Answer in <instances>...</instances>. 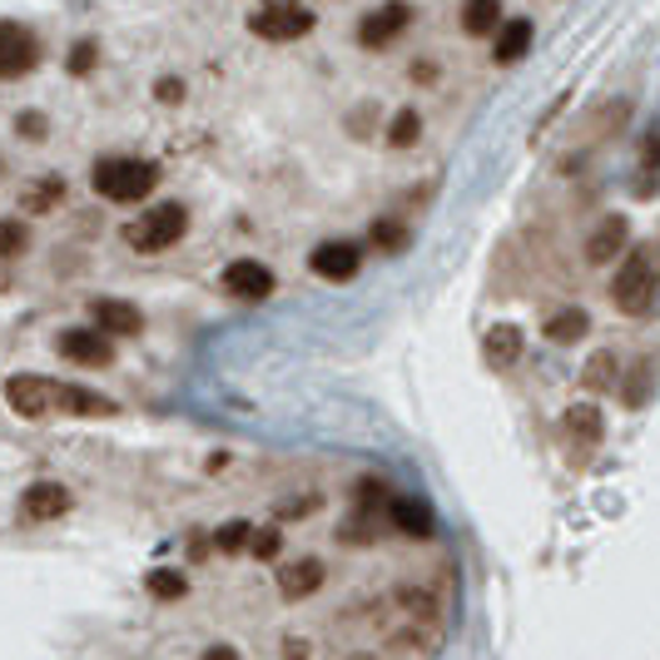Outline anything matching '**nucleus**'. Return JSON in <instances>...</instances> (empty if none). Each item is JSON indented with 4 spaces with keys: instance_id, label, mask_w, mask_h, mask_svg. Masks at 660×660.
Returning <instances> with one entry per match:
<instances>
[{
    "instance_id": "1",
    "label": "nucleus",
    "mask_w": 660,
    "mask_h": 660,
    "mask_svg": "<svg viewBox=\"0 0 660 660\" xmlns=\"http://www.w3.org/2000/svg\"><path fill=\"white\" fill-rule=\"evenodd\" d=\"M5 402H11L21 417L40 423L55 412H75V417H109L115 402L99 398L90 388H70V382H50V378H11L5 382Z\"/></svg>"
},
{
    "instance_id": "2",
    "label": "nucleus",
    "mask_w": 660,
    "mask_h": 660,
    "mask_svg": "<svg viewBox=\"0 0 660 660\" xmlns=\"http://www.w3.org/2000/svg\"><path fill=\"white\" fill-rule=\"evenodd\" d=\"M90 185L109 199V204H134V199H150V189L160 185V169L150 160H130V154H109L95 164Z\"/></svg>"
},
{
    "instance_id": "3",
    "label": "nucleus",
    "mask_w": 660,
    "mask_h": 660,
    "mask_svg": "<svg viewBox=\"0 0 660 660\" xmlns=\"http://www.w3.org/2000/svg\"><path fill=\"white\" fill-rule=\"evenodd\" d=\"M189 228V214L185 204H154L150 214H140L130 228H125V244L134 254H164L169 244H179Z\"/></svg>"
},
{
    "instance_id": "4",
    "label": "nucleus",
    "mask_w": 660,
    "mask_h": 660,
    "mask_svg": "<svg viewBox=\"0 0 660 660\" xmlns=\"http://www.w3.org/2000/svg\"><path fill=\"white\" fill-rule=\"evenodd\" d=\"M656 249H636L626 263H621V273L611 279V304L621 308V314H646L650 298H656Z\"/></svg>"
},
{
    "instance_id": "5",
    "label": "nucleus",
    "mask_w": 660,
    "mask_h": 660,
    "mask_svg": "<svg viewBox=\"0 0 660 660\" xmlns=\"http://www.w3.org/2000/svg\"><path fill=\"white\" fill-rule=\"evenodd\" d=\"M249 31L259 35V40H298V35L314 31V11L308 5H298V0H263L259 11L249 15Z\"/></svg>"
},
{
    "instance_id": "6",
    "label": "nucleus",
    "mask_w": 660,
    "mask_h": 660,
    "mask_svg": "<svg viewBox=\"0 0 660 660\" xmlns=\"http://www.w3.org/2000/svg\"><path fill=\"white\" fill-rule=\"evenodd\" d=\"M40 60V40H35L25 25L0 21V80H21L35 70Z\"/></svg>"
},
{
    "instance_id": "7",
    "label": "nucleus",
    "mask_w": 660,
    "mask_h": 660,
    "mask_svg": "<svg viewBox=\"0 0 660 660\" xmlns=\"http://www.w3.org/2000/svg\"><path fill=\"white\" fill-rule=\"evenodd\" d=\"M60 353L70 363H80V368H109L115 363V343H109L105 328H70V333H60Z\"/></svg>"
},
{
    "instance_id": "8",
    "label": "nucleus",
    "mask_w": 660,
    "mask_h": 660,
    "mask_svg": "<svg viewBox=\"0 0 660 660\" xmlns=\"http://www.w3.org/2000/svg\"><path fill=\"white\" fill-rule=\"evenodd\" d=\"M412 25V11L402 5V0H388V5H378V11L363 15V25H357V40L368 45V50H382V45H392L402 31Z\"/></svg>"
},
{
    "instance_id": "9",
    "label": "nucleus",
    "mask_w": 660,
    "mask_h": 660,
    "mask_svg": "<svg viewBox=\"0 0 660 660\" xmlns=\"http://www.w3.org/2000/svg\"><path fill=\"white\" fill-rule=\"evenodd\" d=\"M314 273L328 283H347L357 269H363V254H357V244H347V238H328V244H318L314 249Z\"/></svg>"
},
{
    "instance_id": "10",
    "label": "nucleus",
    "mask_w": 660,
    "mask_h": 660,
    "mask_svg": "<svg viewBox=\"0 0 660 660\" xmlns=\"http://www.w3.org/2000/svg\"><path fill=\"white\" fill-rule=\"evenodd\" d=\"M224 293L244 298V304H259V298H269V293H273V273L263 269V263H254V259H234L224 269Z\"/></svg>"
},
{
    "instance_id": "11",
    "label": "nucleus",
    "mask_w": 660,
    "mask_h": 660,
    "mask_svg": "<svg viewBox=\"0 0 660 660\" xmlns=\"http://www.w3.org/2000/svg\"><path fill=\"white\" fill-rule=\"evenodd\" d=\"M90 318H95V328H105L109 338H130V333H140V328H144L140 308L119 304V298H95V304H90Z\"/></svg>"
},
{
    "instance_id": "12",
    "label": "nucleus",
    "mask_w": 660,
    "mask_h": 660,
    "mask_svg": "<svg viewBox=\"0 0 660 660\" xmlns=\"http://www.w3.org/2000/svg\"><path fill=\"white\" fill-rule=\"evenodd\" d=\"M21 511L31 521H55V517H66L70 511V492L60 487V482H35V487H25Z\"/></svg>"
},
{
    "instance_id": "13",
    "label": "nucleus",
    "mask_w": 660,
    "mask_h": 660,
    "mask_svg": "<svg viewBox=\"0 0 660 660\" xmlns=\"http://www.w3.org/2000/svg\"><path fill=\"white\" fill-rule=\"evenodd\" d=\"M626 234H630L626 219H621V214H606L601 224H596V234L586 238V259H591V263H611L621 249H626Z\"/></svg>"
},
{
    "instance_id": "14",
    "label": "nucleus",
    "mask_w": 660,
    "mask_h": 660,
    "mask_svg": "<svg viewBox=\"0 0 660 660\" xmlns=\"http://www.w3.org/2000/svg\"><path fill=\"white\" fill-rule=\"evenodd\" d=\"M318 586H323V562H318V556H304V562H293L279 571V591L288 596V601H304V596H314Z\"/></svg>"
},
{
    "instance_id": "15",
    "label": "nucleus",
    "mask_w": 660,
    "mask_h": 660,
    "mask_svg": "<svg viewBox=\"0 0 660 660\" xmlns=\"http://www.w3.org/2000/svg\"><path fill=\"white\" fill-rule=\"evenodd\" d=\"M388 517H392V527H398L402 537H433V511H427L417 497H392Z\"/></svg>"
},
{
    "instance_id": "16",
    "label": "nucleus",
    "mask_w": 660,
    "mask_h": 660,
    "mask_svg": "<svg viewBox=\"0 0 660 660\" xmlns=\"http://www.w3.org/2000/svg\"><path fill=\"white\" fill-rule=\"evenodd\" d=\"M527 50H531V21H507V25H502V31H497V45H492L497 66H517Z\"/></svg>"
},
{
    "instance_id": "17",
    "label": "nucleus",
    "mask_w": 660,
    "mask_h": 660,
    "mask_svg": "<svg viewBox=\"0 0 660 660\" xmlns=\"http://www.w3.org/2000/svg\"><path fill=\"white\" fill-rule=\"evenodd\" d=\"M462 31L467 35H497L502 31V0H467Z\"/></svg>"
},
{
    "instance_id": "18",
    "label": "nucleus",
    "mask_w": 660,
    "mask_h": 660,
    "mask_svg": "<svg viewBox=\"0 0 660 660\" xmlns=\"http://www.w3.org/2000/svg\"><path fill=\"white\" fill-rule=\"evenodd\" d=\"M482 347H487V363H492V368H511V363L521 357V333H517L511 323H502V328H492Z\"/></svg>"
},
{
    "instance_id": "19",
    "label": "nucleus",
    "mask_w": 660,
    "mask_h": 660,
    "mask_svg": "<svg viewBox=\"0 0 660 660\" xmlns=\"http://www.w3.org/2000/svg\"><path fill=\"white\" fill-rule=\"evenodd\" d=\"M566 433L576 437V443H601V412L591 408V402H576V408H566Z\"/></svg>"
},
{
    "instance_id": "20",
    "label": "nucleus",
    "mask_w": 660,
    "mask_h": 660,
    "mask_svg": "<svg viewBox=\"0 0 660 660\" xmlns=\"http://www.w3.org/2000/svg\"><path fill=\"white\" fill-rule=\"evenodd\" d=\"M586 328H591V318H586L581 308H562L556 318H546V338H552V343H576Z\"/></svg>"
},
{
    "instance_id": "21",
    "label": "nucleus",
    "mask_w": 660,
    "mask_h": 660,
    "mask_svg": "<svg viewBox=\"0 0 660 660\" xmlns=\"http://www.w3.org/2000/svg\"><path fill=\"white\" fill-rule=\"evenodd\" d=\"M373 244H378L382 254L408 249V224H398V219H378V224H373Z\"/></svg>"
},
{
    "instance_id": "22",
    "label": "nucleus",
    "mask_w": 660,
    "mask_h": 660,
    "mask_svg": "<svg viewBox=\"0 0 660 660\" xmlns=\"http://www.w3.org/2000/svg\"><path fill=\"white\" fill-rule=\"evenodd\" d=\"M60 195H66V185H60V179H40V185L25 195V209H31V214H45L50 204H60Z\"/></svg>"
},
{
    "instance_id": "23",
    "label": "nucleus",
    "mask_w": 660,
    "mask_h": 660,
    "mask_svg": "<svg viewBox=\"0 0 660 660\" xmlns=\"http://www.w3.org/2000/svg\"><path fill=\"white\" fill-rule=\"evenodd\" d=\"M150 591L160 596V601H179V596L189 591V581L179 571H150Z\"/></svg>"
},
{
    "instance_id": "24",
    "label": "nucleus",
    "mask_w": 660,
    "mask_h": 660,
    "mask_svg": "<svg viewBox=\"0 0 660 660\" xmlns=\"http://www.w3.org/2000/svg\"><path fill=\"white\" fill-rule=\"evenodd\" d=\"M417 134H423V119L412 115V109H402V115H398V119H392V130H388V140H392V144H398V150H408V144H412V140H417Z\"/></svg>"
},
{
    "instance_id": "25",
    "label": "nucleus",
    "mask_w": 660,
    "mask_h": 660,
    "mask_svg": "<svg viewBox=\"0 0 660 660\" xmlns=\"http://www.w3.org/2000/svg\"><path fill=\"white\" fill-rule=\"evenodd\" d=\"M249 537H254L249 521H228V527L219 531V552H244V546H249Z\"/></svg>"
},
{
    "instance_id": "26",
    "label": "nucleus",
    "mask_w": 660,
    "mask_h": 660,
    "mask_svg": "<svg viewBox=\"0 0 660 660\" xmlns=\"http://www.w3.org/2000/svg\"><path fill=\"white\" fill-rule=\"evenodd\" d=\"M21 249H25V224L5 219V224H0V259H15Z\"/></svg>"
},
{
    "instance_id": "27",
    "label": "nucleus",
    "mask_w": 660,
    "mask_h": 660,
    "mask_svg": "<svg viewBox=\"0 0 660 660\" xmlns=\"http://www.w3.org/2000/svg\"><path fill=\"white\" fill-rule=\"evenodd\" d=\"M279 546H283V537H279V531H273V527H259V531H254V537H249V552L259 556V562H269V556H279Z\"/></svg>"
},
{
    "instance_id": "28",
    "label": "nucleus",
    "mask_w": 660,
    "mask_h": 660,
    "mask_svg": "<svg viewBox=\"0 0 660 660\" xmlns=\"http://www.w3.org/2000/svg\"><path fill=\"white\" fill-rule=\"evenodd\" d=\"M99 60V50H95V40H80L75 50H70V75H85L90 66Z\"/></svg>"
},
{
    "instance_id": "29",
    "label": "nucleus",
    "mask_w": 660,
    "mask_h": 660,
    "mask_svg": "<svg viewBox=\"0 0 660 660\" xmlns=\"http://www.w3.org/2000/svg\"><path fill=\"white\" fill-rule=\"evenodd\" d=\"M586 382H591V388H611V353H596V357H591Z\"/></svg>"
},
{
    "instance_id": "30",
    "label": "nucleus",
    "mask_w": 660,
    "mask_h": 660,
    "mask_svg": "<svg viewBox=\"0 0 660 660\" xmlns=\"http://www.w3.org/2000/svg\"><path fill=\"white\" fill-rule=\"evenodd\" d=\"M283 660H308V640H288V646H283Z\"/></svg>"
},
{
    "instance_id": "31",
    "label": "nucleus",
    "mask_w": 660,
    "mask_h": 660,
    "mask_svg": "<svg viewBox=\"0 0 660 660\" xmlns=\"http://www.w3.org/2000/svg\"><path fill=\"white\" fill-rule=\"evenodd\" d=\"M656 164H660V134H650L646 140V169H656Z\"/></svg>"
},
{
    "instance_id": "32",
    "label": "nucleus",
    "mask_w": 660,
    "mask_h": 660,
    "mask_svg": "<svg viewBox=\"0 0 660 660\" xmlns=\"http://www.w3.org/2000/svg\"><path fill=\"white\" fill-rule=\"evenodd\" d=\"M204 660H238V650L234 646H214V650H204Z\"/></svg>"
},
{
    "instance_id": "33",
    "label": "nucleus",
    "mask_w": 660,
    "mask_h": 660,
    "mask_svg": "<svg viewBox=\"0 0 660 660\" xmlns=\"http://www.w3.org/2000/svg\"><path fill=\"white\" fill-rule=\"evenodd\" d=\"M179 95H185V90H179V80H164V85H160V99H179Z\"/></svg>"
},
{
    "instance_id": "34",
    "label": "nucleus",
    "mask_w": 660,
    "mask_h": 660,
    "mask_svg": "<svg viewBox=\"0 0 660 660\" xmlns=\"http://www.w3.org/2000/svg\"><path fill=\"white\" fill-rule=\"evenodd\" d=\"M25 134H31V140H40V115H25V125H21Z\"/></svg>"
}]
</instances>
